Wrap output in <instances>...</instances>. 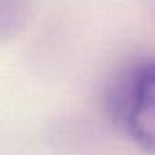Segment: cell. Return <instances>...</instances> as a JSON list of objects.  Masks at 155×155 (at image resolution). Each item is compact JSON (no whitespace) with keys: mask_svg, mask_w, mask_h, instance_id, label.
Masks as SVG:
<instances>
[{"mask_svg":"<svg viewBox=\"0 0 155 155\" xmlns=\"http://www.w3.org/2000/svg\"><path fill=\"white\" fill-rule=\"evenodd\" d=\"M110 115L137 148L155 155V57L135 60L119 75Z\"/></svg>","mask_w":155,"mask_h":155,"instance_id":"obj_1","label":"cell"}]
</instances>
